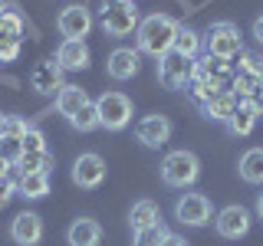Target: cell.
<instances>
[{
    "mask_svg": "<svg viewBox=\"0 0 263 246\" xmlns=\"http://www.w3.org/2000/svg\"><path fill=\"white\" fill-rule=\"evenodd\" d=\"M56 63L60 69H89V46L86 39H63L56 49Z\"/></svg>",
    "mask_w": 263,
    "mask_h": 246,
    "instance_id": "obj_17",
    "label": "cell"
},
{
    "mask_svg": "<svg viewBox=\"0 0 263 246\" xmlns=\"http://www.w3.org/2000/svg\"><path fill=\"white\" fill-rule=\"evenodd\" d=\"M155 223H161V213H158V203L155 200H135L132 203V210H128V227L132 230H145V227H155Z\"/></svg>",
    "mask_w": 263,
    "mask_h": 246,
    "instance_id": "obj_21",
    "label": "cell"
},
{
    "mask_svg": "<svg viewBox=\"0 0 263 246\" xmlns=\"http://www.w3.org/2000/svg\"><path fill=\"white\" fill-rule=\"evenodd\" d=\"M257 89H260V79L257 76H250V72H237L234 76V95L237 98H253L257 95Z\"/></svg>",
    "mask_w": 263,
    "mask_h": 246,
    "instance_id": "obj_28",
    "label": "cell"
},
{
    "mask_svg": "<svg viewBox=\"0 0 263 246\" xmlns=\"http://www.w3.org/2000/svg\"><path fill=\"white\" fill-rule=\"evenodd\" d=\"M10 168H13V161H10V158H4V154H0V180H4L7 174H10Z\"/></svg>",
    "mask_w": 263,
    "mask_h": 246,
    "instance_id": "obj_36",
    "label": "cell"
},
{
    "mask_svg": "<svg viewBox=\"0 0 263 246\" xmlns=\"http://www.w3.org/2000/svg\"><path fill=\"white\" fill-rule=\"evenodd\" d=\"M138 10L132 0H102V10H99V27H102L105 36H128V33L138 30Z\"/></svg>",
    "mask_w": 263,
    "mask_h": 246,
    "instance_id": "obj_2",
    "label": "cell"
},
{
    "mask_svg": "<svg viewBox=\"0 0 263 246\" xmlns=\"http://www.w3.org/2000/svg\"><path fill=\"white\" fill-rule=\"evenodd\" d=\"M260 115H263V109L253 98H240V105H237V112L227 118V131L234 138H247L253 128H257V121H260Z\"/></svg>",
    "mask_w": 263,
    "mask_h": 246,
    "instance_id": "obj_15",
    "label": "cell"
},
{
    "mask_svg": "<svg viewBox=\"0 0 263 246\" xmlns=\"http://www.w3.org/2000/svg\"><path fill=\"white\" fill-rule=\"evenodd\" d=\"M20 56V39H0V63H13Z\"/></svg>",
    "mask_w": 263,
    "mask_h": 246,
    "instance_id": "obj_32",
    "label": "cell"
},
{
    "mask_svg": "<svg viewBox=\"0 0 263 246\" xmlns=\"http://www.w3.org/2000/svg\"><path fill=\"white\" fill-rule=\"evenodd\" d=\"M13 168L20 174H49L53 171V154L49 151H20Z\"/></svg>",
    "mask_w": 263,
    "mask_h": 246,
    "instance_id": "obj_19",
    "label": "cell"
},
{
    "mask_svg": "<svg viewBox=\"0 0 263 246\" xmlns=\"http://www.w3.org/2000/svg\"><path fill=\"white\" fill-rule=\"evenodd\" d=\"M4 121H7V115L0 112V141H4Z\"/></svg>",
    "mask_w": 263,
    "mask_h": 246,
    "instance_id": "obj_39",
    "label": "cell"
},
{
    "mask_svg": "<svg viewBox=\"0 0 263 246\" xmlns=\"http://www.w3.org/2000/svg\"><path fill=\"white\" fill-rule=\"evenodd\" d=\"M13 191H16V184H13L10 177H4V180H0V210H4L7 203H10V197H13Z\"/></svg>",
    "mask_w": 263,
    "mask_h": 246,
    "instance_id": "obj_33",
    "label": "cell"
},
{
    "mask_svg": "<svg viewBox=\"0 0 263 246\" xmlns=\"http://www.w3.org/2000/svg\"><path fill=\"white\" fill-rule=\"evenodd\" d=\"M138 63H142V53L132 46H119L109 53V59H105V72L115 79V82H125L132 76H138Z\"/></svg>",
    "mask_w": 263,
    "mask_h": 246,
    "instance_id": "obj_13",
    "label": "cell"
},
{
    "mask_svg": "<svg viewBox=\"0 0 263 246\" xmlns=\"http://www.w3.org/2000/svg\"><path fill=\"white\" fill-rule=\"evenodd\" d=\"M237 105H240V98H237L234 92H214L208 102L201 105V112H204V118H211V121H224V125H227V118L237 112Z\"/></svg>",
    "mask_w": 263,
    "mask_h": 246,
    "instance_id": "obj_18",
    "label": "cell"
},
{
    "mask_svg": "<svg viewBox=\"0 0 263 246\" xmlns=\"http://www.w3.org/2000/svg\"><path fill=\"white\" fill-rule=\"evenodd\" d=\"M237 174L247 184H263V148H250L237 161Z\"/></svg>",
    "mask_w": 263,
    "mask_h": 246,
    "instance_id": "obj_20",
    "label": "cell"
},
{
    "mask_svg": "<svg viewBox=\"0 0 263 246\" xmlns=\"http://www.w3.org/2000/svg\"><path fill=\"white\" fill-rule=\"evenodd\" d=\"M250 223H253L250 210L240 207V203H230V207L214 213V230H217L224 240H240V236H247L250 233Z\"/></svg>",
    "mask_w": 263,
    "mask_h": 246,
    "instance_id": "obj_7",
    "label": "cell"
},
{
    "mask_svg": "<svg viewBox=\"0 0 263 246\" xmlns=\"http://www.w3.org/2000/svg\"><path fill=\"white\" fill-rule=\"evenodd\" d=\"M66 243L69 246H99L102 243V227L92 217H76L66 230Z\"/></svg>",
    "mask_w": 263,
    "mask_h": 246,
    "instance_id": "obj_16",
    "label": "cell"
},
{
    "mask_svg": "<svg viewBox=\"0 0 263 246\" xmlns=\"http://www.w3.org/2000/svg\"><path fill=\"white\" fill-rule=\"evenodd\" d=\"M201 177V161H197L194 151H171L168 158L161 161V180L168 187H191L194 180Z\"/></svg>",
    "mask_w": 263,
    "mask_h": 246,
    "instance_id": "obj_4",
    "label": "cell"
},
{
    "mask_svg": "<svg viewBox=\"0 0 263 246\" xmlns=\"http://www.w3.org/2000/svg\"><path fill=\"white\" fill-rule=\"evenodd\" d=\"M161 246H187V240H184V236H178V233H168L161 240Z\"/></svg>",
    "mask_w": 263,
    "mask_h": 246,
    "instance_id": "obj_34",
    "label": "cell"
},
{
    "mask_svg": "<svg viewBox=\"0 0 263 246\" xmlns=\"http://www.w3.org/2000/svg\"><path fill=\"white\" fill-rule=\"evenodd\" d=\"M175 217L184 227H208L214 220V207L204 194H181L175 203Z\"/></svg>",
    "mask_w": 263,
    "mask_h": 246,
    "instance_id": "obj_8",
    "label": "cell"
},
{
    "mask_svg": "<svg viewBox=\"0 0 263 246\" xmlns=\"http://www.w3.org/2000/svg\"><path fill=\"white\" fill-rule=\"evenodd\" d=\"M20 36H23V20H20V13L4 10V13H0V39H20Z\"/></svg>",
    "mask_w": 263,
    "mask_h": 246,
    "instance_id": "obj_27",
    "label": "cell"
},
{
    "mask_svg": "<svg viewBox=\"0 0 263 246\" xmlns=\"http://www.w3.org/2000/svg\"><path fill=\"white\" fill-rule=\"evenodd\" d=\"M253 39L263 46V16H257V20H253Z\"/></svg>",
    "mask_w": 263,
    "mask_h": 246,
    "instance_id": "obj_35",
    "label": "cell"
},
{
    "mask_svg": "<svg viewBox=\"0 0 263 246\" xmlns=\"http://www.w3.org/2000/svg\"><path fill=\"white\" fill-rule=\"evenodd\" d=\"M132 4H135V0H132Z\"/></svg>",
    "mask_w": 263,
    "mask_h": 246,
    "instance_id": "obj_41",
    "label": "cell"
},
{
    "mask_svg": "<svg viewBox=\"0 0 263 246\" xmlns=\"http://www.w3.org/2000/svg\"><path fill=\"white\" fill-rule=\"evenodd\" d=\"M102 180H105V161L96 151H86L72 161V184L79 191H96V187H102Z\"/></svg>",
    "mask_w": 263,
    "mask_h": 246,
    "instance_id": "obj_9",
    "label": "cell"
},
{
    "mask_svg": "<svg viewBox=\"0 0 263 246\" xmlns=\"http://www.w3.org/2000/svg\"><path fill=\"white\" fill-rule=\"evenodd\" d=\"M10 240L16 246H36L40 240H43V217L33 210H23L13 217L10 223Z\"/></svg>",
    "mask_w": 263,
    "mask_h": 246,
    "instance_id": "obj_12",
    "label": "cell"
},
{
    "mask_svg": "<svg viewBox=\"0 0 263 246\" xmlns=\"http://www.w3.org/2000/svg\"><path fill=\"white\" fill-rule=\"evenodd\" d=\"M63 86H66V82H63V69H60V63H56V59H43V63L33 66L30 89L36 95H53V92H60Z\"/></svg>",
    "mask_w": 263,
    "mask_h": 246,
    "instance_id": "obj_11",
    "label": "cell"
},
{
    "mask_svg": "<svg viewBox=\"0 0 263 246\" xmlns=\"http://www.w3.org/2000/svg\"><path fill=\"white\" fill-rule=\"evenodd\" d=\"M16 191H20V197H27V200H40V197L49 194V174H20Z\"/></svg>",
    "mask_w": 263,
    "mask_h": 246,
    "instance_id": "obj_23",
    "label": "cell"
},
{
    "mask_svg": "<svg viewBox=\"0 0 263 246\" xmlns=\"http://www.w3.org/2000/svg\"><path fill=\"white\" fill-rule=\"evenodd\" d=\"M158 79L164 89H187L194 79V59L181 56L178 49H168L158 59Z\"/></svg>",
    "mask_w": 263,
    "mask_h": 246,
    "instance_id": "obj_6",
    "label": "cell"
},
{
    "mask_svg": "<svg viewBox=\"0 0 263 246\" xmlns=\"http://www.w3.org/2000/svg\"><path fill=\"white\" fill-rule=\"evenodd\" d=\"M86 102H89V95H86L82 86H63L60 92H56V112L66 115V118H72Z\"/></svg>",
    "mask_w": 263,
    "mask_h": 246,
    "instance_id": "obj_22",
    "label": "cell"
},
{
    "mask_svg": "<svg viewBox=\"0 0 263 246\" xmlns=\"http://www.w3.org/2000/svg\"><path fill=\"white\" fill-rule=\"evenodd\" d=\"M4 10H7V7H4V0H0V13H4Z\"/></svg>",
    "mask_w": 263,
    "mask_h": 246,
    "instance_id": "obj_40",
    "label": "cell"
},
{
    "mask_svg": "<svg viewBox=\"0 0 263 246\" xmlns=\"http://www.w3.org/2000/svg\"><path fill=\"white\" fill-rule=\"evenodd\" d=\"M69 125L76 128V131H96L99 128V109H96V102H86L82 109L69 118Z\"/></svg>",
    "mask_w": 263,
    "mask_h": 246,
    "instance_id": "obj_25",
    "label": "cell"
},
{
    "mask_svg": "<svg viewBox=\"0 0 263 246\" xmlns=\"http://www.w3.org/2000/svg\"><path fill=\"white\" fill-rule=\"evenodd\" d=\"M56 30L63 33V39H82V36H89V30H92V13H89L82 4H72V7H66V10H60Z\"/></svg>",
    "mask_w": 263,
    "mask_h": 246,
    "instance_id": "obj_10",
    "label": "cell"
},
{
    "mask_svg": "<svg viewBox=\"0 0 263 246\" xmlns=\"http://www.w3.org/2000/svg\"><path fill=\"white\" fill-rule=\"evenodd\" d=\"M171 121L164 118V115H145L142 121H138V128H135V138L142 141L145 148H161V145H168L171 141Z\"/></svg>",
    "mask_w": 263,
    "mask_h": 246,
    "instance_id": "obj_14",
    "label": "cell"
},
{
    "mask_svg": "<svg viewBox=\"0 0 263 246\" xmlns=\"http://www.w3.org/2000/svg\"><path fill=\"white\" fill-rule=\"evenodd\" d=\"M20 151H46V138L40 128H27V135L20 138Z\"/></svg>",
    "mask_w": 263,
    "mask_h": 246,
    "instance_id": "obj_29",
    "label": "cell"
},
{
    "mask_svg": "<svg viewBox=\"0 0 263 246\" xmlns=\"http://www.w3.org/2000/svg\"><path fill=\"white\" fill-rule=\"evenodd\" d=\"M257 217L263 220V194H257Z\"/></svg>",
    "mask_w": 263,
    "mask_h": 246,
    "instance_id": "obj_38",
    "label": "cell"
},
{
    "mask_svg": "<svg viewBox=\"0 0 263 246\" xmlns=\"http://www.w3.org/2000/svg\"><path fill=\"white\" fill-rule=\"evenodd\" d=\"M204 49L224 63L234 59V56H243V36L237 30V23H230V20L211 23V30L204 33Z\"/></svg>",
    "mask_w": 263,
    "mask_h": 246,
    "instance_id": "obj_3",
    "label": "cell"
},
{
    "mask_svg": "<svg viewBox=\"0 0 263 246\" xmlns=\"http://www.w3.org/2000/svg\"><path fill=\"white\" fill-rule=\"evenodd\" d=\"M201 46H204V36L191 27H181L178 30V39H175V49L181 56H187V59H197L201 56Z\"/></svg>",
    "mask_w": 263,
    "mask_h": 246,
    "instance_id": "obj_24",
    "label": "cell"
},
{
    "mask_svg": "<svg viewBox=\"0 0 263 246\" xmlns=\"http://www.w3.org/2000/svg\"><path fill=\"white\" fill-rule=\"evenodd\" d=\"M253 102H257V105H260V109H263V82H260V89H257V95H253Z\"/></svg>",
    "mask_w": 263,
    "mask_h": 246,
    "instance_id": "obj_37",
    "label": "cell"
},
{
    "mask_svg": "<svg viewBox=\"0 0 263 246\" xmlns=\"http://www.w3.org/2000/svg\"><path fill=\"white\" fill-rule=\"evenodd\" d=\"M243 72H250V76H257L263 82V56L260 53H243Z\"/></svg>",
    "mask_w": 263,
    "mask_h": 246,
    "instance_id": "obj_31",
    "label": "cell"
},
{
    "mask_svg": "<svg viewBox=\"0 0 263 246\" xmlns=\"http://www.w3.org/2000/svg\"><path fill=\"white\" fill-rule=\"evenodd\" d=\"M178 30L181 23L168 13H152L138 23L135 30V39H138V53H148L155 59H161L168 49H175V39H178Z\"/></svg>",
    "mask_w": 263,
    "mask_h": 246,
    "instance_id": "obj_1",
    "label": "cell"
},
{
    "mask_svg": "<svg viewBox=\"0 0 263 246\" xmlns=\"http://www.w3.org/2000/svg\"><path fill=\"white\" fill-rule=\"evenodd\" d=\"M27 121L20 118V115H7V121H4V138H13V141H20L23 135H27Z\"/></svg>",
    "mask_w": 263,
    "mask_h": 246,
    "instance_id": "obj_30",
    "label": "cell"
},
{
    "mask_svg": "<svg viewBox=\"0 0 263 246\" xmlns=\"http://www.w3.org/2000/svg\"><path fill=\"white\" fill-rule=\"evenodd\" d=\"M96 109H99V128L105 131H122L132 121V98L122 92H102L96 98Z\"/></svg>",
    "mask_w": 263,
    "mask_h": 246,
    "instance_id": "obj_5",
    "label": "cell"
},
{
    "mask_svg": "<svg viewBox=\"0 0 263 246\" xmlns=\"http://www.w3.org/2000/svg\"><path fill=\"white\" fill-rule=\"evenodd\" d=\"M168 236L164 223H155V227H145V230H135L132 236V246H161V240Z\"/></svg>",
    "mask_w": 263,
    "mask_h": 246,
    "instance_id": "obj_26",
    "label": "cell"
}]
</instances>
